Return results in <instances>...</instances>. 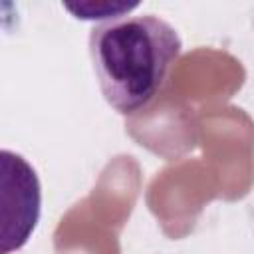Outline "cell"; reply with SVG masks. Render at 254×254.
I'll return each mask as SVG.
<instances>
[{"label":"cell","instance_id":"6da1fadb","mask_svg":"<svg viewBox=\"0 0 254 254\" xmlns=\"http://www.w3.org/2000/svg\"><path fill=\"white\" fill-rule=\"evenodd\" d=\"M181 50L177 30L155 14L109 20L89 32L97 85L121 115H133L157 97Z\"/></svg>","mask_w":254,"mask_h":254},{"label":"cell","instance_id":"7a4b0ae2","mask_svg":"<svg viewBox=\"0 0 254 254\" xmlns=\"http://www.w3.org/2000/svg\"><path fill=\"white\" fill-rule=\"evenodd\" d=\"M2 167V230L0 252L20 250L32 236L42 214V187L36 169L10 149L0 153Z\"/></svg>","mask_w":254,"mask_h":254},{"label":"cell","instance_id":"3957f363","mask_svg":"<svg viewBox=\"0 0 254 254\" xmlns=\"http://www.w3.org/2000/svg\"><path fill=\"white\" fill-rule=\"evenodd\" d=\"M139 2L133 4H125V2H83V4H64L65 10H69L75 18L79 20H117L123 18L125 12L137 8Z\"/></svg>","mask_w":254,"mask_h":254}]
</instances>
